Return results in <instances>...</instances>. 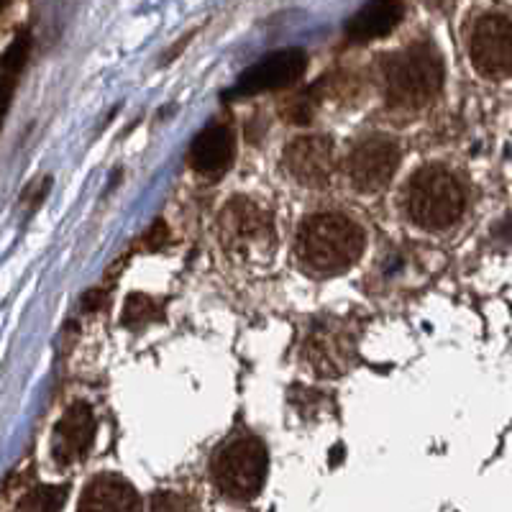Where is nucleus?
Segmentation results:
<instances>
[{"label":"nucleus","mask_w":512,"mask_h":512,"mask_svg":"<svg viewBox=\"0 0 512 512\" xmlns=\"http://www.w3.org/2000/svg\"><path fill=\"white\" fill-rule=\"evenodd\" d=\"M361 251L364 231L351 218L338 213L310 216L297 233V256L315 272H344L359 262Z\"/></svg>","instance_id":"nucleus-1"},{"label":"nucleus","mask_w":512,"mask_h":512,"mask_svg":"<svg viewBox=\"0 0 512 512\" xmlns=\"http://www.w3.org/2000/svg\"><path fill=\"white\" fill-rule=\"evenodd\" d=\"M382 80L390 103L423 108L441 93L443 59L433 44H413L384 59Z\"/></svg>","instance_id":"nucleus-2"},{"label":"nucleus","mask_w":512,"mask_h":512,"mask_svg":"<svg viewBox=\"0 0 512 512\" xmlns=\"http://www.w3.org/2000/svg\"><path fill=\"white\" fill-rule=\"evenodd\" d=\"M464 190L443 167H423L408 185V213L428 231L454 226L464 213Z\"/></svg>","instance_id":"nucleus-3"},{"label":"nucleus","mask_w":512,"mask_h":512,"mask_svg":"<svg viewBox=\"0 0 512 512\" xmlns=\"http://www.w3.org/2000/svg\"><path fill=\"white\" fill-rule=\"evenodd\" d=\"M216 482L231 500H254L262 492L269 472V454L254 436H241L221 448L216 456Z\"/></svg>","instance_id":"nucleus-4"},{"label":"nucleus","mask_w":512,"mask_h":512,"mask_svg":"<svg viewBox=\"0 0 512 512\" xmlns=\"http://www.w3.org/2000/svg\"><path fill=\"white\" fill-rule=\"evenodd\" d=\"M469 57L479 75L505 80L512 70V24L502 13L479 18L469 41Z\"/></svg>","instance_id":"nucleus-5"},{"label":"nucleus","mask_w":512,"mask_h":512,"mask_svg":"<svg viewBox=\"0 0 512 512\" xmlns=\"http://www.w3.org/2000/svg\"><path fill=\"white\" fill-rule=\"evenodd\" d=\"M349 180L359 192H379L390 185L400 167V149L387 136H369L349 154Z\"/></svg>","instance_id":"nucleus-6"},{"label":"nucleus","mask_w":512,"mask_h":512,"mask_svg":"<svg viewBox=\"0 0 512 512\" xmlns=\"http://www.w3.org/2000/svg\"><path fill=\"white\" fill-rule=\"evenodd\" d=\"M305 64H308L305 52L297 47L269 54L239 77V82L233 85L231 93H226V98H246V95L269 93V90L295 85L303 77Z\"/></svg>","instance_id":"nucleus-7"},{"label":"nucleus","mask_w":512,"mask_h":512,"mask_svg":"<svg viewBox=\"0 0 512 512\" xmlns=\"http://www.w3.org/2000/svg\"><path fill=\"white\" fill-rule=\"evenodd\" d=\"M218 228H221V241L226 251L256 249L272 236V221L267 218V213L246 198L231 200L223 208Z\"/></svg>","instance_id":"nucleus-8"},{"label":"nucleus","mask_w":512,"mask_h":512,"mask_svg":"<svg viewBox=\"0 0 512 512\" xmlns=\"http://www.w3.org/2000/svg\"><path fill=\"white\" fill-rule=\"evenodd\" d=\"M285 167L297 182L308 187L326 185L336 172V146L328 136H300L285 152Z\"/></svg>","instance_id":"nucleus-9"},{"label":"nucleus","mask_w":512,"mask_h":512,"mask_svg":"<svg viewBox=\"0 0 512 512\" xmlns=\"http://www.w3.org/2000/svg\"><path fill=\"white\" fill-rule=\"evenodd\" d=\"M95 438V415L90 405L75 402L67 413L59 418L52 438V454L59 466H70L88 456Z\"/></svg>","instance_id":"nucleus-10"},{"label":"nucleus","mask_w":512,"mask_h":512,"mask_svg":"<svg viewBox=\"0 0 512 512\" xmlns=\"http://www.w3.org/2000/svg\"><path fill=\"white\" fill-rule=\"evenodd\" d=\"M233 157V134L226 126H208L190 144V167L200 175H221Z\"/></svg>","instance_id":"nucleus-11"},{"label":"nucleus","mask_w":512,"mask_h":512,"mask_svg":"<svg viewBox=\"0 0 512 512\" xmlns=\"http://www.w3.org/2000/svg\"><path fill=\"white\" fill-rule=\"evenodd\" d=\"M405 16L400 0H369L346 24V34L354 41H374L392 34Z\"/></svg>","instance_id":"nucleus-12"},{"label":"nucleus","mask_w":512,"mask_h":512,"mask_svg":"<svg viewBox=\"0 0 512 512\" xmlns=\"http://www.w3.org/2000/svg\"><path fill=\"white\" fill-rule=\"evenodd\" d=\"M82 510H139L141 502L136 489L118 474H98L85 487L80 500Z\"/></svg>","instance_id":"nucleus-13"},{"label":"nucleus","mask_w":512,"mask_h":512,"mask_svg":"<svg viewBox=\"0 0 512 512\" xmlns=\"http://www.w3.org/2000/svg\"><path fill=\"white\" fill-rule=\"evenodd\" d=\"M64 502H67V487L44 484V487L31 489L18 507H21V510H59Z\"/></svg>","instance_id":"nucleus-14"},{"label":"nucleus","mask_w":512,"mask_h":512,"mask_svg":"<svg viewBox=\"0 0 512 512\" xmlns=\"http://www.w3.org/2000/svg\"><path fill=\"white\" fill-rule=\"evenodd\" d=\"M315 108H318V88H310L305 93L295 95V98L287 103L285 116L295 123H308L313 118Z\"/></svg>","instance_id":"nucleus-15"},{"label":"nucleus","mask_w":512,"mask_h":512,"mask_svg":"<svg viewBox=\"0 0 512 512\" xmlns=\"http://www.w3.org/2000/svg\"><path fill=\"white\" fill-rule=\"evenodd\" d=\"M154 303L146 295H131L126 303V313H123V323L128 326H136V323H144V320H152Z\"/></svg>","instance_id":"nucleus-16"},{"label":"nucleus","mask_w":512,"mask_h":512,"mask_svg":"<svg viewBox=\"0 0 512 512\" xmlns=\"http://www.w3.org/2000/svg\"><path fill=\"white\" fill-rule=\"evenodd\" d=\"M26 57H29V34H18L16 39H13L11 47H8L6 57H3V62L0 64H3L11 75H16V72L24 67Z\"/></svg>","instance_id":"nucleus-17"},{"label":"nucleus","mask_w":512,"mask_h":512,"mask_svg":"<svg viewBox=\"0 0 512 512\" xmlns=\"http://www.w3.org/2000/svg\"><path fill=\"white\" fill-rule=\"evenodd\" d=\"M11 72L0 64V118H3V113H6L8 108V100H11Z\"/></svg>","instance_id":"nucleus-18"},{"label":"nucleus","mask_w":512,"mask_h":512,"mask_svg":"<svg viewBox=\"0 0 512 512\" xmlns=\"http://www.w3.org/2000/svg\"><path fill=\"white\" fill-rule=\"evenodd\" d=\"M425 6H431V8H436V6H441L443 0H423Z\"/></svg>","instance_id":"nucleus-19"},{"label":"nucleus","mask_w":512,"mask_h":512,"mask_svg":"<svg viewBox=\"0 0 512 512\" xmlns=\"http://www.w3.org/2000/svg\"><path fill=\"white\" fill-rule=\"evenodd\" d=\"M6 6H8V0H0V11H3Z\"/></svg>","instance_id":"nucleus-20"}]
</instances>
